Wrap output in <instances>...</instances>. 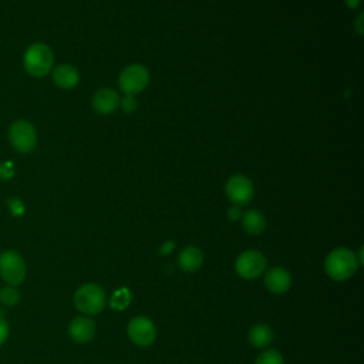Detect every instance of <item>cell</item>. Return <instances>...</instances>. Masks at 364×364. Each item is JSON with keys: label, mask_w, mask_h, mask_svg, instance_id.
<instances>
[{"label": "cell", "mask_w": 364, "mask_h": 364, "mask_svg": "<svg viewBox=\"0 0 364 364\" xmlns=\"http://www.w3.org/2000/svg\"><path fill=\"white\" fill-rule=\"evenodd\" d=\"M21 299V293L17 287L14 286H4L3 289H0V303L7 306V307H14L16 304H18Z\"/></svg>", "instance_id": "cell-17"}, {"label": "cell", "mask_w": 364, "mask_h": 364, "mask_svg": "<svg viewBox=\"0 0 364 364\" xmlns=\"http://www.w3.org/2000/svg\"><path fill=\"white\" fill-rule=\"evenodd\" d=\"M7 136H9L11 146L21 154L31 152L37 144L36 128L27 119L13 121L11 125L9 127Z\"/></svg>", "instance_id": "cell-5"}, {"label": "cell", "mask_w": 364, "mask_h": 364, "mask_svg": "<svg viewBox=\"0 0 364 364\" xmlns=\"http://www.w3.org/2000/svg\"><path fill=\"white\" fill-rule=\"evenodd\" d=\"M14 175V166L11 161H4L0 164V179H10Z\"/></svg>", "instance_id": "cell-21"}, {"label": "cell", "mask_w": 364, "mask_h": 364, "mask_svg": "<svg viewBox=\"0 0 364 364\" xmlns=\"http://www.w3.org/2000/svg\"><path fill=\"white\" fill-rule=\"evenodd\" d=\"M53 81L58 88L71 90L78 84V70L71 64H60L53 70Z\"/></svg>", "instance_id": "cell-13"}, {"label": "cell", "mask_w": 364, "mask_h": 364, "mask_svg": "<svg viewBox=\"0 0 364 364\" xmlns=\"http://www.w3.org/2000/svg\"><path fill=\"white\" fill-rule=\"evenodd\" d=\"M346 1H347L348 7H355V6L358 4V1H360V0H346Z\"/></svg>", "instance_id": "cell-26"}, {"label": "cell", "mask_w": 364, "mask_h": 364, "mask_svg": "<svg viewBox=\"0 0 364 364\" xmlns=\"http://www.w3.org/2000/svg\"><path fill=\"white\" fill-rule=\"evenodd\" d=\"M358 262L353 250L347 247H337L331 250L324 262L326 273L336 282H344L354 276L357 272Z\"/></svg>", "instance_id": "cell-1"}, {"label": "cell", "mask_w": 364, "mask_h": 364, "mask_svg": "<svg viewBox=\"0 0 364 364\" xmlns=\"http://www.w3.org/2000/svg\"><path fill=\"white\" fill-rule=\"evenodd\" d=\"M203 263V255L196 246H186L178 256V264L182 272L193 273Z\"/></svg>", "instance_id": "cell-14"}, {"label": "cell", "mask_w": 364, "mask_h": 364, "mask_svg": "<svg viewBox=\"0 0 364 364\" xmlns=\"http://www.w3.org/2000/svg\"><path fill=\"white\" fill-rule=\"evenodd\" d=\"M26 262L17 250L7 249L0 253V277L6 284L20 286L26 280Z\"/></svg>", "instance_id": "cell-4"}, {"label": "cell", "mask_w": 364, "mask_h": 364, "mask_svg": "<svg viewBox=\"0 0 364 364\" xmlns=\"http://www.w3.org/2000/svg\"><path fill=\"white\" fill-rule=\"evenodd\" d=\"M9 208L14 216H20L24 213V205L18 198H10L9 199Z\"/></svg>", "instance_id": "cell-22"}, {"label": "cell", "mask_w": 364, "mask_h": 364, "mask_svg": "<svg viewBox=\"0 0 364 364\" xmlns=\"http://www.w3.org/2000/svg\"><path fill=\"white\" fill-rule=\"evenodd\" d=\"M266 264V257L260 252L250 249L245 250L237 256L235 262V269L240 277L252 280L259 277L264 272Z\"/></svg>", "instance_id": "cell-7"}, {"label": "cell", "mask_w": 364, "mask_h": 364, "mask_svg": "<svg viewBox=\"0 0 364 364\" xmlns=\"http://www.w3.org/2000/svg\"><path fill=\"white\" fill-rule=\"evenodd\" d=\"M228 218L230 219V220H239L240 218H242V212H240V209H239V206H232L229 210H228Z\"/></svg>", "instance_id": "cell-24"}, {"label": "cell", "mask_w": 364, "mask_h": 364, "mask_svg": "<svg viewBox=\"0 0 364 364\" xmlns=\"http://www.w3.org/2000/svg\"><path fill=\"white\" fill-rule=\"evenodd\" d=\"M119 88L125 94L141 92L149 82V71L142 64H131L119 74Z\"/></svg>", "instance_id": "cell-6"}, {"label": "cell", "mask_w": 364, "mask_h": 364, "mask_svg": "<svg viewBox=\"0 0 364 364\" xmlns=\"http://www.w3.org/2000/svg\"><path fill=\"white\" fill-rule=\"evenodd\" d=\"M173 247H175V243H173V242H165V243L162 245V247L159 249V253H161V255H169V253L173 250Z\"/></svg>", "instance_id": "cell-25"}, {"label": "cell", "mask_w": 364, "mask_h": 364, "mask_svg": "<svg viewBox=\"0 0 364 364\" xmlns=\"http://www.w3.org/2000/svg\"><path fill=\"white\" fill-rule=\"evenodd\" d=\"M68 334L75 343H88L95 334V323L87 316H77L68 326Z\"/></svg>", "instance_id": "cell-10"}, {"label": "cell", "mask_w": 364, "mask_h": 364, "mask_svg": "<svg viewBox=\"0 0 364 364\" xmlns=\"http://www.w3.org/2000/svg\"><path fill=\"white\" fill-rule=\"evenodd\" d=\"M9 333H10V327H9V323L6 320V317L0 313V346H3L9 337Z\"/></svg>", "instance_id": "cell-23"}, {"label": "cell", "mask_w": 364, "mask_h": 364, "mask_svg": "<svg viewBox=\"0 0 364 364\" xmlns=\"http://www.w3.org/2000/svg\"><path fill=\"white\" fill-rule=\"evenodd\" d=\"M119 101H121V97L115 90L104 87L94 94L92 107L98 114L107 115L114 112L119 107Z\"/></svg>", "instance_id": "cell-11"}, {"label": "cell", "mask_w": 364, "mask_h": 364, "mask_svg": "<svg viewBox=\"0 0 364 364\" xmlns=\"http://www.w3.org/2000/svg\"><path fill=\"white\" fill-rule=\"evenodd\" d=\"M225 192L228 199L235 206H243L252 200L255 195V188L252 181L245 175H233L228 179L225 185Z\"/></svg>", "instance_id": "cell-8"}, {"label": "cell", "mask_w": 364, "mask_h": 364, "mask_svg": "<svg viewBox=\"0 0 364 364\" xmlns=\"http://www.w3.org/2000/svg\"><path fill=\"white\" fill-rule=\"evenodd\" d=\"M255 364H284V360H283V355L277 350L269 348L259 354Z\"/></svg>", "instance_id": "cell-19"}, {"label": "cell", "mask_w": 364, "mask_h": 364, "mask_svg": "<svg viewBox=\"0 0 364 364\" xmlns=\"http://www.w3.org/2000/svg\"><path fill=\"white\" fill-rule=\"evenodd\" d=\"M23 64L27 74L36 78L46 77L54 64V54L46 43H33L27 47L23 55Z\"/></svg>", "instance_id": "cell-2"}, {"label": "cell", "mask_w": 364, "mask_h": 364, "mask_svg": "<svg viewBox=\"0 0 364 364\" xmlns=\"http://www.w3.org/2000/svg\"><path fill=\"white\" fill-rule=\"evenodd\" d=\"M119 107L122 108L124 112L131 114V112H134L136 109L138 102H136V100H135V97L132 94H125V97H122L121 101H119Z\"/></svg>", "instance_id": "cell-20"}, {"label": "cell", "mask_w": 364, "mask_h": 364, "mask_svg": "<svg viewBox=\"0 0 364 364\" xmlns=\"http://www.w3.org/2000/svg\"><path fill=\"white\" fill-rule=\"evenodd\" d=\"M264 286L272 293H276V294L284 293L291 286V276L283 267H272L264 274Z\"/></svg>", "instance_id": "cell-12"}, {"label": "cell", "mask_w": 364, "mask_h": 364, "mask_svg": "<svg viewBox=\"0 0 364 364\" xmlns=\"http://www.w3.org/2000/svg\"><path fill=\"white\" fill-rule=\"evenodd\" d=\"M128 336L134 344L146 347L154 343L156 337V328L149 317L136 316L128 323Z\"/></svg>", "instance_id": "cell-9"}, {"label": "cell", "mask_w": 364, "mask_h": 364, "mask_svg": "<svg viewBox=\"0 0 364 364\" xmlns=\"http://www.w3.org/2000/svg\"><path fill=\"white\" fill-rule=\"evenodd\" d=\"M243 229L249 235H260L266 229V218L257 209H250L242 216Z\"/></svg>", "instance_id": "cell-16"}, {"label": "cell", "mask_w": 364, "mask_h": 364, "mask_svg": "<svg viewBox=\"0 0 364 364\" xmlns=\"http://www.w3.org/2000/svg\"><path fill=\"white\" fill-rule=\"evenodd\" d=\"M129 301H131V291H129L128 289L122 287V289H118V290L112 294L109 303H111V307H112L114 310H124V309L128 307Z\"/></svg>", "instance_id": "cell-18"}, {"label": "cell", "mask_w": 364, "mask_h": 364, "mask_svg": "<svg viewBox=\"0 0 364 364\" xmlns=\"http://www.w3.org/2000/svg\"><path fill=\"white\" fill-rule=\"evenodd\" d=\"M74 306L84 314H98L105 307V291L95 283H85L80 286L73 297Z\"/></svg>", "instance_id": "cell-3"}, {"label": "cell", "mask_w": 364, "mask_h": 364, "mask_svg": "<svg viewBox=\"0 0 364 364\" xmlns=\"http://www.w3.org/2000/svg\"><path fill=\"white\" fill-rule=\"evenodd\" d=\"M273 337H274L273 330L267 324H263V323L255 324L249 330V336H247L249 343L257 348L267 347L273 341Z\"/></svg>", "instance_id": "cell-15"}]
</instances>
